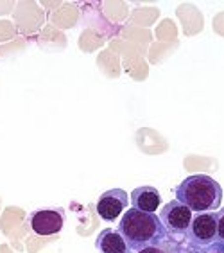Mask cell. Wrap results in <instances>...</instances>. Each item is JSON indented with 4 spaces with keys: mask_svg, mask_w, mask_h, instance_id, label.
<instances>
[{
    "mask_svg": "<svg viewBox=\"0 0 224 253\" xmlns=\"http://www.w3.org/2000/svg\"><path fill=\"white\" fill-rule=\"evenodd\" d=\"M137 253H167L163 246H149V248H144Z\"/></svg>",
    "mask_w": 224,
    "mask_h": 253,
    "instance_id": "11",
    "label": "cell"
},
{
    "mask_svg": "<svg viewBox=\"0 0 224 253\" xmlns=\"http://www.w3.org/2000/svg\"><path fill=\"white\" fill-rule=\"evenodd\" d=\"M176 200L195 214L215 212L223 201V187L206 174L188 176L174 190Z\"/></svg>",
    "mask_w": 224,
    "mask_h": 253,
    "instance_id": "2",
    "label": "cell"
},
{
    "mask_svg": "<svg viewBox=\"0 0 224 253\" xmlns=\"http://www.w3.org/2000/svg\"><path fill=\"white\" fill-rule=\"evenodd\" d=\"M127 192L122 189H112L106 190L99 196L97 203H95V209H97L99 217L104 221V223H115V221L120 217V214L127 209Z\"/></svg>",
    "mask_w": 224,
    "mask_h": 253,
    "instance_id": "6",
    "label": "cell"
},
{
    "mask_svg": "<svg viewBox=\"0 0 224 253\" xmlns=\"http://www.w3.org/2000/svg\"><path fill=\"white\" fill-rule=\"evenodd\" d=\"M185 241L190 248L201 250L208 244L217 241V223H215V212H203L192 217L188 230H187Z\"/></svg>",
    "mask_w": 224,
    "mask_h": 253,
    "instance_id": "4",
    "label": "cell"
},
{
    "mask_svg": "<svg viewBox=\"0 0 224 253\" xmlns=\"http://www.w3.org/2000/svg\"><path fill=\"white\" fill-rule=\"evenodd\" d=\"M124 237L133 253L140 252L149 246H163L169 241L165 226L161 224L160 215L142 212L137 209L126 210L117 228Z\"/></svg>",
    "mask_w": 224,
    "mask_h": 253,
    "instance_id": "1",
    "label": "cell"
},
{
    "mask_svg": "<svg viewBox=\"0 0 224 253\" xmlns=\"http://www.w3.org/2000/svg\"><path fill=\"white\" fill-rule=\"evenodd\" d=\"M215 223H217V241L224 243V209L215 212Z\"/></svg>",
    "mask_w": 224,
    "mask_h": 253,
    "instance_id": "9",
    "label": "cell"
},
{
    "mask_svg": "<svg viewBox=\"0 0 224 253\" xmlns=\"http://www.w3.org/2000/svg\"><path fill=\"white\" fill-rule=\"evenodd\" d=\"M95 248L99 253H133L117 230L106 228L95 239Z\"/></svg>",
    "mask_w": 224,
    "mask_h": 253,
    "instance_id": "8",
    "label": "cell"
},
{
    "mask_svg": "<svg viewBox=\"0 0 224 253\" xmlns=\"http://www.w3.org/2000/svg\"><path fill=\"white\" fill-rule=\"evenodd\" d=\"M192 217H194V212L178 200H172L163 205L160 212V221L165 226L167 235L174 239H185Z\"/></svg>",
    "mask_w": 224,
    "mask_h": 253,
    "instance_id": "3",
    "label": "cell"
},
{
    "mask_svg": "<svg viewBox=\"0 0 224 253\" xmlns=\"http://www.w3.org/2000/svg\"><path fill=\"white\" fill-rule=\"evenodd\" d=\"M195 253H224V243L215 241V243L208 244V246H205V248L195 250Z\"/></svg>",
    "mask_w": 224,
    "mask_h": 253,
    "instance_id": "10",
    "label": "cell"
},
{
    "mask_svg": "<svg viewBox=\"0 0 224 253\" xmlns=\"http://www.w3.org/2000/svg\"><path fill=\"white\" fill-rule=\"evenodd\" d=\"M129 200H131V209L149 212V214H156V210H158V207L161 203V196L156 190V187L144 185L137 187V189L133 190Z\"/></svg>",
    "mask_w": 224,
    "mask_h": 253,
    "instance_id": "7",
    "label": "cell"
},
{
    "mask_svg": "<svg viewBox=\"0 0 224 253\" xmlns=\"http://www.w3.org/2000/svg\"><path fill=\"white\" fill-rule=\"evenodd\" d=\"M31 230L38 235H56L61 232L65 223V210L63 209H38L33 210L27 215Z\"/></svg>",
    "mask_w": 224,
    "mask_h": 253,
    "instance_id": "5",
    "label": "cell"
}]
</instances>
